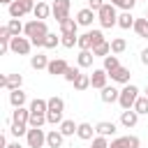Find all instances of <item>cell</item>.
Returning <instances> with one entry per match:
<instances>
[{
    "instance_id": "1",
    "label": "cell",
    "mask_w": 148,
    "mask_h": 148,
    "mask_svg": "<svg viewBox=\"0 0 148 148\" xmlns=\"http://www.w3.org/2000/svg\"><path fill=\"white\" fill-rule=\"evenodd\" d=\"M23 35L32 42V46H44V39H46V35H49V28H46V21H37V18H32V21H28L25 23V30H23Z\"/></svg>"
},
{
    "instance_id": "2",
    "label": "cell",
    "mask_w": 148,
    "mask_h": 148,
    "mask_svg": "<svg viewBox=\"0 0 148 148\" xmlns=\"http://www.w3.org/2000/svg\"><path fill=\"white\" fill-rule=\"evenodd\" d=\"M139 97H141V95H139V88L132 86V83H127V86H123V90H120V99H118V104H120L123 111H127V109H134V104H136Z\"/></svg>"
},
{
    "instance_id": "3",
    "label": "cell",
    "mask_w": 148,
    "mask_h": 148,
    "mask_svg": "<svg viewBox=\"0 0 148 148\" xmlns=\"http://www.w3.org/2000/svg\"><path fill=\"white\" fill-rule=\"evenodd\" d=\"M97 21H99L102 28H113V25H118V12H116V7H113L111 2H106V5L97 12Z\"/></svg>"
},
{
    "instance_id": "4",
    "label": "cell",
    "mask_w": 148,
    "mask_h": 148,
    "mask_svg": "<svg viewBox=\"0 0 148 148\" xmlns=\"http://www.w3.org/2000/svg\"><path fill=\"white\" fill-rule=\"evenodd\" d=\"M7 12H9L12 18H23L25 14L35 12V2H32V0H14V2L7 7Z\"/></svg>"
},
{
    "instance_id": "5",
    "label": "cell",
    "mask_w": 148,
    "mask_h": 148,
    "mask_svg": "<svg viewBox=\"0 0 148 148\" xmlns=\"http://www.w3.org/2000/svg\"><path fill=\"white\" fill-rule=\"evenodd\" d=\"M25 143H28V148H42V146H46V132L42 127H30L28 134H25Z\"/></svg>"
},
{
    "instance_id": "6",
    "label": "cell",
    "mask_w": 148,
    "mask_h": 148,
    "mask_svg": "<svg viewBox=\"0 0 148 148\" xmlns=\"http://www.w3.org/2000/svg\"><path fill=\"white\" fill-rule=\"evenodd\" d=\"M30 49H32V42L28 37H12V42H9V51L16 56H28Z\"/></svg>"
},
{
    "instance_id": "7",
    "label": "cell",
    "mask_w": 148,
    "mask_h": 148,
    "mask_svg": "<svg viewBox=\"0 0 148 148\" xmlns=\"http://www.w3.org/2000/svg\"><path fill=\"white\" fill-rule=\"evenodd\" d=\"M21 86H23V76L21 74H2L0 76V88L7 90V92L9 90H18Z\"/></svg>"
},
{
    "instance_id": "8",
    "label": "cell",
    "mask_w": 148,
    "mask_h": 148,
    "mask_svg": "<svg viewBox=\"0 0 148 148\" xmlns=\"http://www.w3.org/2000/svg\"><path fill=\"white\" fill-rule=\"evenodd\" d=\"M69 7H72V2H69V0H53L51 9H53V16H56V21H58V23H60V21H65V18H69Z\"/></svg>"
},
{
    "instance_id": "9",
    "label": "cell",
    "mask_w": 148,
    "mask_h": 148,
    "mask_svg": "<svg viewBox=\"0 0 148 148\" xmlns=\"http://www.w3.org/2000/svg\"><path fill=\"white\" fill-rule=\"evenodd\" d=\"M67 60H62V58H53L51 62H49V67H46V72L51 74V76H65V72H67Z\"/></svg>"
},
{
    "instance_id": "10",
    "label": "cell",
    "mask_w": 148,
    "mask_h": 148,
    "mask_svg": "<svg viewBox=\"0 0 148 148\" xmlns=\"http://www.w3.org/2000/svg\"><path fill=\"white\" fill-rule=\"evenodd\" d=\"M106 79H109L106 69H92V74H90V86L97 88V90H104V88H106Z\"/></svg>"
},
{
    "instance_id": "11",
    "label": "cell",
    "mask_w": 148,
    "mask_h": 148,
    "mask_svg": "<svg viewBox=\"0 0 148 148\" xmlns=\"http://www.w3.org/2000/svg\"><path fill=\"white\" fill-rule=\"evenodd\" d=\"M92 21H95V12H92L90 7H83V9H79V12H76V23H79V25L90 28V25H92Z\"/></svg>"
},
{
    "instance_id": "12",
    "label": "cell",
    "mask_w": 148,
    "mask_h": 148,
    "mask_svg": "<svg viewBox=\"0 0 148 148\" xmlns=\"http://www.w3.org/2000/svg\"><path fill=\"white\" fill-rule=\"evenodd\" d=\"M109 76H111V81L127 86V83H130V76H132V72H130V67H123V65H120V67H118V69H113Z\"/></svg>"
},
{
    "instance_id": "13",
    "label": "cell",
    "mask_w": 148,
    "mask_h": 148,
    "mask_svg": "<svg viewBox=\"0 0 148 148\" xmlns=\"http://www.w3.org/2000/svg\"><path fill=\"white\" fill-rule=\"evenodd\" d=\"M95 132L99 134V136H113L116 132H118V127H116V123H109V120H99L97 125H95Z\"/></svg>"
},
{
    "instance_id": "14",
    "label": "cell",
    "mask_w": 148,
    "mask_h": 148,
    "mask_svg": "<svg viewBox=\"0 0 148 148\" xmlns=\"http://www.w3.org/2000/svg\"><path fill=\"white\" fill-rule=\"evenodd\" d=\"M136 123H139V113L134 111V109H127V111H123L120 113V125L123 127H136Z\"/></svg>"
},
{
    "instance_id": "15",
    "label": "cell",
    "mask_w": 148,
    "mask_h": 148,
    "mask_svg": "<svg viewBox=\"0 0 148 148\" xmlns=\"http://www.w3.org/2000/svg\"><path fill=\"white\" fill-rule=\"evenodd\" d=\"M62 141H65V136H62L60 130H49L46 132V146L49 148H62Z\"/></svg>"
},
{
    "instance_id": "16",
    "label": "cell",
    "mask_w": 148,
    "mask_h": 148,
    "mask_svg": "<svg viewBox=\"0 0 148 148\" xmlns=\"http://www.w3.org/2000/svg\"><path fill=\"white\" fill-rule=\"evenodd\" d=\"M99 97H102V102H104V104H113V102H118V99H120V90H118V88H113V86H106V88L99 92Z\"/></svg>"
},
{
    "instance_id": "17",
    "label": "cell",
    "mask_w": 148,
    "mask_h": 148,
    "mask_svg": "<svg viewBox=\"0 0 148 148\" xmlns=\"http://www.w3.org/2000/svg\"><path fill=\"white\" fill-rule=\"evenodd\" d=\"M28 120H30V109L18 106V109L12 111V123H16V125H28Z\"/></svg>"
},
{
    "instance_id": "18",
    "label": "cell",
    "mask_w": 148,
    "mask_h": 148,
    "mask_svg": "<svg viewBox=\"0 0 148 148\" xmlns=\"http://www.w3.org/2000/svg\"><path fill=\"white\" fill-rule=\"evenodd\" d=\"M76 136H79L81 141H92V139H95V127H92L90 123H79Z\"/></svg>"
},
{
    "instance_id": "19",
    "label": "cell",
    "mask_w": 148,
    "mask_h": 148,
    "mask_svg": "<svg viewBox=\"0 0 148 148\" xmlns=\"http://www.w3.org/2000/svg\"><path fill=\"white\" fill-rule=\"evenodd\" d=\"M51 14H53L51 5H46V2H37V5H35V12H32V16H35L37 21H46Z\"/></svg>"
},
{
    "instance_id": "20",
    "label": "cell",
    "mask_w": 148,
    "mask_h": 148,
    "mask_svg": "<svg viewBox=\"0 0 148 148\" xmlns=\"http://www.w3.org/2000/svg\"><path fill=\"white\" fill-rule=\"evenodd\" d=\"M30 113H46L49 111V99H44V97H35L32 102H30Z\"/></svg>"
},
{
    "instance_id": "21",
    "label": "cell",
    "mask_w": 148,
    "mask_h": 148,
    "mask_svg": "<svg viewBox=\"0 0 148 148\" xmlns=\"http://www.w3.org/2000/svg\"><path fill=\"white\" fill-rule=\"evenodd\" d=\"M76 30H79L76 18H65V21H60V35H76Z\"/></svg>"
},
{
    "instance_id": "22",
    "label": "cell",
    "mask_w": 148,
    "mask_h": 148,
    "mask_svg": "<svg viewBox=\"0 0 148 148\" xmlns=\"http://www.w3.org/2000/svg\"><path fill=\"white\" fill-rule=\"evenodd\" d=\"M92 60H95L92 51H79V56H76V65H79L81 69H86V67H92Z\"/></svg>"
},
{
    "instance_id": "23",
    "label": "cell",
    "mask_w": 148,
    "mask_h": 148,
    "mask_svg": "<svg viewBox=\"0 0 148 148\" xmlns=\"http://www.w3.org/2000/svg\"><path fill=\"white\" fill-rule=\"evenodd\" d=\"M49 62H51V60H49L44 53H35V56H30V67H32V69H46Z\"/></svg>"
},
{
    "instance_id": "24",
    "label": "cell",
    "mask_w": 148,
    "mask_h": 148,
    "mask_svg": "<svg viewBox=\"0 0 148 148\" xmlns=\"http://www.w3.org/2000/svg\"><path fill=\"white\" fill-rule=\"evenodd\" d=\"M25 99H28V97H25V92H23L21 88H18V90H9V104H12L14 109L23 106V104H25Z\"/></svg>"
},
{
    "instance_id": "25",
    "label": "cell",
    "mask_w": 148,
    "mask_h": 148,
    "mask_svg": "<svg viewBox=\"0 0 148 148\" xmlns=\"http://www.w3.org/2000/svg\"><path fill=\"white\" fill-rule=\"evenodd\" d=\"M134 16H132V12H123V14H118V28H123V30H130V28H134Z\"/></svg>"
},
{
    "instance_id": "26",
    "label": "cell",
    "mask_w": 148,
    "mask_h": 148,
    "mask_svg": "<svg viewBox=\"0 0 148 148\" xmlns=\"http://www.w3.org/2000/svg\"><path fill=\"white\" fill-rule=\"evenodd\" d=\"M139 37H143V39H148V18L143 16V18H136L134 21V28H132Z\"/></svg>"
},
{
    "instance_id": "27",
    "label": "cell",
    "mask_w": 148,
    "mask_h": 148,
    "mask_svg": "<svg viewBox=\"0 0 148 148\" xmlns=\"http://www.w3.org/2000/svg\"><path fill=\"white\" fill-rule=\"evenodd\" d=\"M7 28H9L12 37H21V32L25 30V25L21 23V18H9V21H7Z\"/></svg>"
},
{
    "instance_id": "28",
    "label": "cell",
    "mask_w": 148,
    "mask_h": 148,
    "mask_svg": "<svg viewBox=\"0 0 148 148\" xmlns=\"http://www.w3.org/2000/svg\"><path fill=\"white\" fill-rule=\"evenodd\" d=\"M76 130H79V123H74V120H62V123H60V132H62V136H74Z\"/></svg>"
},
{
    "instance_id": "29",
    "label": "cell",
    "mask_w": 148,
    "mask_h": 148,
    "mask_svg": "<svg viewBox=\"0 0 148 148\" xmlns=\"http://www.w3.org/2000/svg\"><path fill=\"white\" fill-rule=\"evenodd\" d=\"M92 56H95V58H106V56H111V42L97 44V46L92 49Z\"/></svg>"
},
{
    "instance_id": "30",
    "label": "cell",
    "mask_w": 148,
    "mask_h": 148,
    "mask_svg": "<svg viewBox=\"0 0 148 148\" xmlns=\"http://www.w3.org/2000/svg\"><path fill=\"white\" fill-rule=\"evenodd\" d=\"M49 111H56V113H62V111H65V99H62V97H58V95H53V97H49Z\"/></svg>"
},
{
    "instance_id": "31",
    "label": "cell",
    "mask_w": 148,
    "mask_h": 148,
    "mask_svg": "<svg viewBox=\"0 0 148 148\" xmlns=\"http://www.w3.org/2000/svg\"><path fill=\"white\" fill-rule=\"evenodd\" d=\"M81 51H92V37H90V30L79 35V44H76Z\"/></svg>"
},
{
    "instance_id": "32",
    "label": "cell",
    "mask_w": 148,
    "mask_h": 148,
    "mask_svg": "<svg viewBox=\"0 0 148 148\" xmlns=\"http://www.w3.org/2000/svg\"><path fill=\"white\" fill-rule=\"evenodd\" d=\"M118 67H120L118 56H113V53H111V56H106V58H104V67H102V69H106V74H111V72H113V69H118Z\"/></svg>"
},
{
    "instance_id": "33",
    "label": "cell",
    "mask_w": 148,
    "mask_h": 148,
    "mask_svg": "<svg viewBox=\"0 0 148 148\" xmlns=\"http://www.w3.org/2000/svg\"><path fill=\"white\" fill-rule=\"evenodd\" d=\"M125 49H127V42H125L123 37H113V39H111V53H113V56L123 53Z\"/></svg>"
},
{
    "instance_id": "34",
    "label": "cell",
    "mask_w": 148,
    "mask_h": 148,
    "mask_svg": "<svg viewBox=\"0 0 148 148\" xmlns=\"http://www.w3.org/2000/svg\"><path fill=\"white\" fill-rule=\"evenodd\" d=\"M111 5L116 9H123V12H132L136 7V0H111Z\"/></svg>"
},
{
    "instance_id": "35",
    "label": "cell",
    "mask_w": 148,
    "mask_h": 148,
    "mask_svg": "<svg viewBox=\"0 0 148 148\" xmlns=\"http://www.w3.org/2000/svg\"><path fill=\"white\" fill-rule=\"evenodd\" d=\"M79 76H81V67H79V65H76V67H72V65H69V67H67V72H65V76H62V79H65V81H67V83H74V81H76V79H79Z\"/></svg>"
},
{
    "instance_id": "36",
    "label": "cell",
    "mask_w": 148,
    "mask_h": 148,
    "mask_svg": "<svg viewBox=\"0 0 148 148\" xmlns=\"http://www.w3.org/2000/svg\"><path fill=\"white\" fill-rule=\"evenodd\" d=\"M74 88L79 90V92H83V90H88L90 88V74H81L76 81H74Z\"/></svg>"
},
{
    "instance_id": "37",
    "label": "cell",
    "mask_w": 148,
    "mask_h": 148,
    "mask_svg": "<svg viewBox=\"0 0 148 148\" xmlns=\"http://www.w3.org/2000/svg\"><path fill=\"white\" fill-rule=\"evenodd\" d=\"M60 44L65 49H74L79 44V35H60Z\"/></svg>"
},
{
    "instance_id": "38",
    "label": "cell",
    "mask_w": 148,
    "mask_h": 148,
    "mask_svg": "<svg viewBox=\"0 0 148 148\" xmlns=\"http://www.w3.org/2000/svg\"><path fill=\"white\" fill-rule=\"evenodd\" d=\"M28 130H30V125H16V123H12V125H9V132H12L16 139L25 136V134H28Z\"/></svg>"
},
{
    "instance_id": "39",
    "label": "cell",
    "mask_w": 148,
    "mask_h": 148,
    "mask_svg": "<svg viewBox=\"0 0 148 148\" xmlns=\"http://www.w3.org/2000/svg\"><path fill=\"white\" fill-rule=\"evenodd\" d=\"M134 111H136L139 116H146V113H148V97H146V95H141V97L136 99V104H134Z\"/></svg>"
},
{
    "instance_id": "40",
    "label": "cell",
    "mask_w": 148,
    "mask_h": 148,
    "mask_svg": "<svg viewBox=\"0 0 148 148\" xmlns=\"http://www.w3.org/2000/svg\"><path fill=\"white\" fill-rule=\"evenodd\" d=\"M44 123H46V113H30V120H28L30 127H42Z\"/></svg>"
},
{
    "instance_id": "41",
    "label": "cell",
    "mask_w": 148,
    "mask_h": 148,
    "mask_svg": "<svg viewBox=\"0 0 148 148\" xmlns=\"http://www.w3.org/2000/svg\"><path fill=\"white\" fill-rule=\"evenodd\" d=\"M56 46H60V37H56L53 32H49L46 39H44V49H56Z\"/></svg>"
},
{
    "instance_id": "42",
    "label": "cell",
    "mask_w": 148,
    "mask_h": 148,
    "mask_svg": "<svg viewBox=\"0 0 148 148\" xmlns=\"http://www.w3.org/2000/svg\"><path fill=\"white\" fill-rule=\"evenodd\" d=\"M90 148H109V139H106V136H99V134H97V136L92 139Z\"/></svg>"
},
{
    "instance_id": "43",
    "label": "cell",
    "mask_w": 148,
    "mask_h": 148,
    "mask_svg": "<svg viewBox=\"0 0 148 148\" xmlns=\"http://www.w3.org/2000/svg\"><path fill=\"white\" fill-rule=\"evenodd\" d=\"M90 37H92V49H95L97 44L106 42V39H104V32H102V30H90Z\"/></svg>"
},
{
    "instance_id": "44",
    "label": "cell",
    "mask_w": 148,
    "mask_h": 148,
    "mask_svg": "<svg viewBox=\"0 0 148 148\" xmlns=\"http://www.w3.org/2000/svg\"><path fill=\"white\" fill-rule=\"evenodd\" d=\"M125 143H127V148H141V141H139V136H134V134H127V136H125Z\"/></svg>"
},
{
    "instance_id": "45",
    "label": "cell",
    "mask_w": 148,
    "mask_h": 148,
    "mask_svg": "<svg viewBox=\"0 0 148 148\" xmlns=\"http://www.w3.org/2000/svg\"><path fill=\"white\" fill-rule=\"evenodd\" d=\"M104 5H106L104 0H88V7H90V9L95 12V14H97V12H99V9L104 7Z\"/></svg>"
},
{
    "instance_id": "46",
    "label": "cell",
    "mask_w": 148,
    "mask_h": 148,
    "mask_svg": "<svg viewBox=\"0 0 148 148\" xmlns=\"http://www.w3.org/2000/svg\"><path fill=\"white\" fill-rule=\"evenodd\" d=\"M109 148H127V143H125V136H118V139H113V141L109 143Z\"/></svg>"
},
{
    "instance_id": "47",
    "label": "cell",
    "mask_w": 148,
    "mask_h": 148,
    "mask_svg": "<svg viewBox=\"0 0 148 148\" xmlns=\"http://www.w3.org/2000/svg\"><path fill=\"white\" fill-rule=\"evenodd\" d=\"M141 65H146V67H148V49H143V51H141Z\"/></svg>"
},
{
    "instance_id": "48",
    "label": "cell",
    "mask_w": 148,
    "mask_h": 148,
    "mask_svg": "<svg viewBox=\"0 0 148 148\" xmlns=\"http://www.w3.org/2000/svg\"><path fill=\"white\" fill-rule=\"evenodd\" d=\"M7 148H23L18 141H12V143H7Z\"/></svg>"
},
{
    "instance_id": "49",
    "label": "cell",
    "mask_w": 148,
    "mask_h": 148,
    "mask_svg": "<svg viewBox=\"0 0 148 148\" xmlns=\"http://www.w3.org/2000/svg\"><path fill=\"white\" fill-rule=\"evenodd\" d=\"M0 2H2V5H7V7H9V5H12V2H14V0H0Z\"/></svg>"
},
{
    "instance_id": "50",
    "label": "cell",
    "mask_w": 148,
    "mask_h": 148,
    "mask_svg": "<svg viewBox=\"0 0 148 148\" xmlns=\"http://www.w3.org/2000/svg\"><path fill=\"white\" fill-rule=\"evenodd\" d=\"M143 95H146V97H148V86H146V92H143Z\"/></svg>"
},
{
    "instance_id": "51",
    "label": "cell",
    "mask_w": 148,
    "mask_h": 148,
    "mask_svg": "<svg viewBox=\"0 0 148 148\" xmlns=\"http://www.w3.org/2000/svg\"><path fill=\"white\" fill-rule=\"evenodd\" d=\"M143 16H146V18H148V7H146V14H143Z\"/></svg>"
},
{
    "instance_id": "52",
    "label": "cell",
    "mask_w": 148,
    "mask_h": 148,
    "mask_svg": "<svg viewBox=\"0 0 148 148\" xmlns=\"http://www.w3.org/2000/svg\"><path fill=\"white\" fill-rule=\"evenodd\" d=\"M37 2H46V0H37Z\"/></svg>"
},
{
    "instance_id": "53",
    "label": "cell",
    "mask_w": 148,
    "mask_h": 148,
    "mask_svg": "<svg viewBox=\"0 0 148 148\" xmlns=\"http://www.w3.org/2000/svg\"><path fill=\"white\" fill-rule=\"evenodd\" d=\"M32 2H35V0H32Z\"/></svg>"
}]
</instances>
